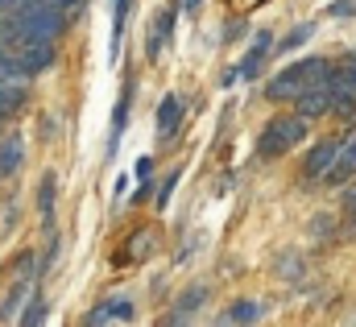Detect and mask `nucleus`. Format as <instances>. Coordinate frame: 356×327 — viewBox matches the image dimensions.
Returning <instances> with one entry per match:
<instances>
[{
    "instance_id": "obj_10",
    "label": "nucleus",
    "mask_w": 356,
    "mask_h": 327,
    "mask_svg": "<svg viewBox=\"0 0 356 327\" xmlns=\"http://www.w3.org/2000/svg\"><path fill=\"white\" fill-rule=\"evenodd\" d=\"M170 29H175V8H162L154 21V33H149V58H158V50L170 42Z\"/></svg>"
},
{
    "instance_id": "obj_12",
    "label": "nucleus",
    "mask_w": 356,
    "mask_h": 327,
    "mask_svg": "<svg viewBox=\"0 0 356 327\" xmlns=\"http://www.w3.org/2000/svg\"><path fill=\"white\" fill-rule=\"evenodd\" d=\"M25 158V150H21V141L17 137H8V141H0V178H8L17 166Z\"/></svg>"
},
{
    "instance_id": "obj_25",
    "label": "nucleus",
    "mask_w": 356,
    "mask_h": 327,
    "mask_svg": "<svg viewBox=\"0 0 356 327\" xmlns=\"http://www.w3.org/2000/svg\"><path fill=\"white\" fill-rule=\"evenodd\" d=\"M199 4H203V0H182V8H191V13H195Z\"/></svg>"
},
{
    "instance_id": "obj_24",
    "label": "nucleus",
    "mask_w": 356,
    "mask_h": 327,
    "mask_svg": "<svg viewBox=\"0 0 356 327\" xmlns=\"http://www.w3.org/2000/svg\"><path fill=\"white\" fill-rule=\"evenodd\" d=\"M149 170H154V166H149V158H141V162H137V178L145 182V178H149Z\"/></svg>"
},
{
    "instance_id": "obj_9",
    "label": "nucleus",
    "mask_w": 356,
    "mask_h": 327,
    "mask_svg": "<svg viewBox=\"0 0 356 327\" xmlns=\"http://www.w3.org/2000/svg\"><path fill=\"white\" fill-rule=\"evenodd\" d=\"M269 50H273V38H269V29H261V33L253 38V50H249V58L241 63V75H245V79H257V75H261V63H266Z\"/></svg>"
},
{
    "instance_id": "obj_23",
    "label": "nucleus",
    "mask_w": 356,
    "mask_h": 327,
    "mask_svg": "<svg viewBox=\"0 0 356 327\" xmlns=\"http://www.w3.org/2000/svg\"><path fill=\"white\" fill-rule=\"evenodd\" d=\"M236 79H241V67H228V71L220 75V87H232Z\"/></svg>"
},
{
    "instance_id": "obj_1",
    "label": "nucleus",
    "mask_w": 356,
    "mask_h": 327,
    "mask_svg": "<svg viewBox=\"0 0 356 327\" xmlns=\"http://www.w3.org/2000/svg\"><path fill=\"white\" fill-rule=\"evenodd\" d=\"M319 83H332V63H327V58H302V63L277 71V75L269 79L266 95L273 99V104H282V99H294L298 91L319 87Z\"/></svg>"
},
{
    "instance_id": "obj_21",
    "label": "nucleus",
    "mask_w": 356,
    "mask_h": 327,
    "mask_svg": "<svg viewBox=\"0 0 356 327\" xmlns=\"http://www.w3.org/2000/svg\"><path fill=\"white\" fill-rule=\"evenodd\" d=\"M42 319H46V307L42 303H29V311L21 315V324H42Z\"/></svg>"
},
{
    "instance_id": "obj_15",
    "label": "nucleus",
    "mask_w": 356,
    "mask_h": 327,
    "mask_svg": "<svg viewBox=\"0 0 356 327\" xmlns=\"http://www.w3.org/2000/svg\"><path fill=\"white\" fill-rule=\"evenodd\" d=\"M203 298H207V290H203V286H191V290L178 298V307H175L178 315H175V319H186L191 311H199V307H203Z\"/></svg>"
},
{
    "instance_id": "obj_4",
    "label": "nucleus",
    "mask_w": 356,
    "mask_h": 327,
    "mask_svg": "<svg viewBox=\"0 0 356 327\" xmlns=\"http://www.w3.org/2000/svg\"><path fill=\"white\" fill-rule=\"evenodd\" d=\"M294 112H298L302 120L327 116V112H332V95H327V83H319V87H307V91H298V95H294Z\"/></svg>"
},
{
    "instance_id": "obj_17",
    "label": "nucleus",
    "mask_w": 356,
    "mask_h": 327,
    "mask_svg": "<svg viewBox=\"0 0 356 327\" xmlns=\"http://www.w3.org/2000/svg\"><path fill=\"white\" fill-rule=\"evenodd\" d=\"M311 33H315L311 25H298V29H290V33L282 38V46H273V50H277V54H290V50H294V46H302V42H307Z\"/></svg>"
},
{
    "instance_id": "obj_2",
    "label": "nucleus",
    "mask_w": 356,
    "mask_h": 327,
    "mask_svg": "<svg viewBox=\"0 0 356 327\" xmlns=\"http://www.w3.org/2000/svg\"><path fill=\"white\" fill-rule=\"evenodd\" d=\"M307 141V120L302 116H277L261 129V141H257V158H282L286 150L302 145Z\"/></svg>"
},
{
    "instance_id": "obj_14",
    "label": "nucleus",
    "mask_w": 356,
    "mask_h": 327,
    "mask_svg": "<svg viewBox=\"0 0 356 327\" xmlns=\"http://www.w3.org/2000/svg\"><path fill=\"white\" fill-rule=\"evenodd\" d=\"M332 87H348V91H356V54H348L344 63H332Z\"/></svg>"
},
{
    "instance_id": "obj_22",
    "label": "nucleus",
    "mask_w": 356,
    "mask_h": 327,
    "mask_svg": "<svg viewBox=\"0 0 356 327\" xmlns=\"http://www.w3.org/2000/svg\"><path fill=\"white\" fill-rule=\"evenodd\" d=\"M344 207H348V220H353V228H356V186H348V195H344Z\"/></svg>"
},
{
    "instance_id": "obj_13",
    "label": "nucleus",
    "mask_w": 356,
    "mask_h": 327,
    "mask_svg": "<svg viewBox=\"0 0 356 327\" xmlns=\"http://www.w3.org/2000/svg\"><path fill=\"white\" fill-rule=\"evenodd\" d=\"M327 95H332V112H336V116H356V91L327 83Z\"/></svg>"
},
{
    "instance_id": "obj_7",
    "label": "nucleus",
    "mask_w": 356,
    "mask_h": 327,
    "mask_svg": "<svg viewBox=\"0 0 356 327\" xmlns=\"http://www.w3.org/2000/svg\"><path fill=\"white\" fill-rule=\"evenodd\" d=\"M133 298H108L88 315V324H133Z\"/></svg>"
},
{
    "instance_id": "obj_11",
    "label": "nucleus",
    "mask_w": 356,
    "mask_h": 327,
    "mask_svg": "<svg viewBox=\"0 0 356 327\" xmlns=\"http://www.w3.org/2000/svg\"><path fill=\"white\" fill-rule=\"evenodd\" d=\"M261 315H266V307L253 303V298H245V303H236V307L224 315V324H261Z\"/></svg>"
},
{
    "instance_id": "obj_16",
    "label": "nucleus",
    "mask_w": 356,
    "mask_h": 327,
    "mask_svg": "<svg viewBox=\"0 0 356 327\" xmlns=\"http://www.w3.org/2000/svg\"><path fill=\"white\" fill-rule=\"evenodd\" d=\"M38 207H42V220L50 224V216H54V174H46V182L38 191Z\"/></svg>"
},
{
    "instance_id": "obj_18",
    "label": "nucleus",
    "mask_w": 356,
    "mask_h": 327,
    "mask_svg": "<svg viewBox=\"0 0 356 327\" xmlns=\"http://www.w3.org/2000/svg\"><path fill=\"white\" fill-rule=\"evenodd\" d=\"M25 99V91L21 87H13V83H0V116H8L17 104Z\"/></svg>"
},
{
    "instance_id": "obj_6",
    "label": "nucleus",
    "mask_w": 356,
    "mask_h": 327,
    "mask_svg": "<svg viewBox=\"0 0 356 327\" xmlns=\"http://www.w3.org/2000/svg\"><path fill=\"white\" fill-rule=\"evenodd\" d=\"M353 174H356V133L348 137V141H340V150H336V162H332V170L323 174V182L340 186V182H348Z\"/></svg>"
},
{
    "instance_id": "obj_19",
    "label": "nucleus",
    "mask_w": 356,
    "mask_h": 327,
    "mask_svg": "<svg viewBox=\"0 0 356 327\" xmlns=\"http://www.w3.org/2000/svg\"><path fill=\"white\" fill-rule=\"evenodd\" d=\"M178 178H182V174H166V182H162V191H158V207H166V203H170V195H175V186H178Z\"/></svg>"
},
{
    "instance_id": "obj_5",
    "label": "nucleus",
    "mask_w": 356,
    "mask_h": 327,
    "mask_svg": "<svg viewBox=\"0 0 356 327\" xmlns=\"http://www.w3.org/2000/svg\"><path fill=\"white\" fill-rule=\"evenodd\" d=\"M17 63H21V71L25 75H38V71H46L50 63H54V42H21V54H17Z\"/></svg>"
},
{
    "instance_id": "obj_8",
    "label": "nucleus",
    "mask_w": 356,
    "mask_h": 327,
    "mask_svg": "<svg viewBox=\"0 0 356 327\" xmlns=\"http://www.w3.org/2000/svg\"><path fill=\"white\" fill-rule=\"evenodd\" d=\"M178 125H182V99H178V95H166V99L158 104V137L170 141L178 133Z\"/></svg>"
},
{
    "instance_id": "obj_20",
    "label": "nucleus",
    "mask_w": 356,
    "mask_h": 327,
    "mask_svg": "<svg viewBox=\"0 0 356 327\" xmlns=\"http://www.w3.org/2000/svg\"><path fill=\"white\" fill-rule=\"evenodd\" d=\"M327 13H332V17H356V0H332Z\"/></svg>"
},
{
    "instance_id": "obj_3",
    "label": "nucleus",
    "mask_w": 356,
    "mask_h": 327,
    "mask_svg": "<svg viewBox=\"0 0 356 327\" xmlns=\"http://www.w3.org/2000/svg\"><path fill=\"white\" fill-rule=\"evenodd\" d=\"M336 150H340V141H332V137L315 141V145L307 150L302 178H307V182H323V174H327V170H332V162H336Z\"/></svg>"
}]
</instances>
